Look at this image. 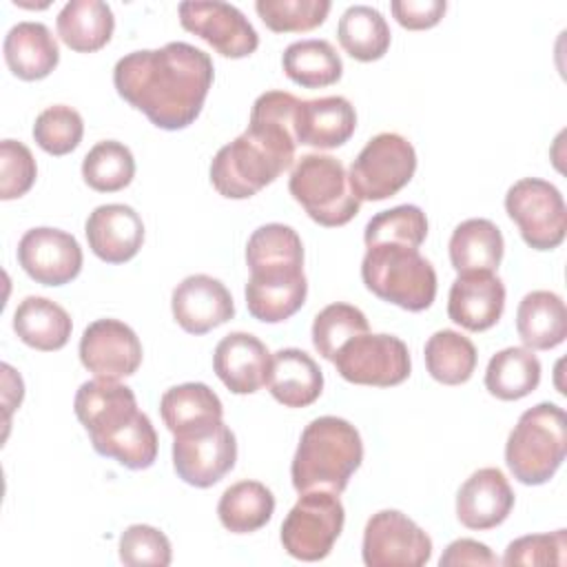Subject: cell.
Here are the masks:
<instances>
[{"mask_svg": "<svg viewBox=\"0 0 567 567\" xmlns=\"http://www.w3.org/2000/svg\"><path fill=\"white\" fill-rule=\"evenodd\" d=\"M567 416L556 403H538L520 414L505 443V463L523 485L547 483L565 461Z\"/></svg>", "mask_w": 567, "mask_h": 567, "instance_id": "6", "label": "cell"}, {"mask_svg": "<svg viewBox=\"0 0 567 567\" xmlns=\"http://www.w3.org/2000/svg\"><path fill=\"white\" fill-rule=\"evenodd\" d=\"M246 264L250 268L248 284L255 286H290L306 281L303 244L295 228L286 224H264L248 237Z\"/></svg>", "mask_w": 567, "mask_h": 567, "instance_id": "14", "label": "cell"}, {"mask_svg": "<svg viewBox=\"0 0 567 567\" xmlns=\"http://www.w3.org/2000/svg\"><path fill=\"white\" fill-rule=\"evenodd\" d=\"M414 171V146L399 133H379L352 159L348 182L359 202H381L408 186Z\"/></svg>", "mask_w": 567, "mask_h": 567, "instance_id": "8", "label": "cell"}, {"mask_svg": "<svg viewBox=\"0 0 567 567\" xmlns=\"http://www.w3.org/2000/svg\"><path fill=\"white\" fill-rule=\"evenodd\" d=\"M179 22L186 31L208 42L224 58H246L259 47V35L248 18L228 2L195 0L179 4Z\"/></svg>", "mask_w": 567, "mask_h": 567, "instance_id": "15", "label": "cell"}, {"mask_svg": "<svg viewBox=\"0 0 567 567\" xmlns=\"http://www.w3.org/2000/svg\"><path fill=\"white\" fill-rule=\"evenodd\" d=\"M501 560L492 554V549L472 538H458L445 547L439 558L441 567H458V565H498Z\"/></svg>", "mask_w": 567, "mask_h": 567, "instance_id": "45", "label": "cell"}, {"mask_svg": "<svg viewBox=\"0 0 567 567\" xmlns=\"http://www.w3.org/2000/svg\"><path fill=\"white\" fill-rule=\"evenodd\" d=\"M357 128V111L341 95L299 100L295 113L297 144L315 148H337L346 144Z\"/></svg>", "mask_w": 567, "mask_h": 567, "instance_id": "23", "label": "cell"}, {"mask_svg": "<svg viewBox=\"0 0 567 567\" xmlns=\"http://www.w3.org/2000/svg\"><path fill=\"white\" fill-rule=\"evenodd\" d=\"M175 321L188 334H206L235 315L228 288L210 275H190L182 279L171 297Z\"/></svg>", "mask_w": 567, "mask_h": 567, "instance_id": "18", "label": "cell"}, {"mask_svg": "<svg viewBox=\"0 0 567 567\" xmlns=\"http://www.w3.org/2000/svg\"><path fill=\"white\" fill-rule=\"evenodd\" d=\"M514 507V492L498 467L476 470L456 494V518L467 529H492Z\"/></svg>", "mask_w": 567, "mask_h": 567, "instance_id": "22", "label": "cell"}, {"mask_svg": "<svg viewBox=\"0 0 567 567\" xmlns=\"http://www.w3.org/2000/svg\"><path fill=\"white\" fill-rule=\"evenodd\" d=\"M268 390L286 408H308L323 390V372L317 361L299 348H281L272 354Z\"/></svg>", "mask_w": 567, "mask_h": 567, "instance_id": "25", "label": "cell"}, {"mask_svg": "<svg viewBox=\"0 0 567 567\" xmlns=\"http://www.w3.org/2000/svg\"><path fill=\"white\" fill-rule=\"evenodd\" d=\"M505 310V286L494 272H461L447 297L450 319L470 330L483 332L498 323Z\"/></svg>", "mask_w": 567, "mask_h": 567, "instance_id": "21", "label": "cell"}, {"mask_svg": "<svg viewBox=\"0 0 567 567\" xmlns=\"http://www.w3.org/2000/svg\"><path fill=\"white\" fill-rule=\"evenodd\" d=\"M361 279L372 295L408 312L427 310L436 297L434 266L419 248L403 244L368 246L361 261Z\"/></svg>", "mask_w": 567, "mask_h": 567, "instance_id": "5", "label": "cell"}, {"mask_svg": "<svg viewBox=\"0 0 567 567\" xmlns=\"http://www.w3.org/2000/svg\"><path fill=\"white\" fill-rule=\"evenodd\" d=\"M363 461L359 430L341 416L312 419L301 432L290 465L292 487L303 494L328 489L341 494Z\"/></svg>", "mask_w": 567, "mask_h": 567, "instance_id": "4", "label": "cell"}, {"mask_svg": "<svg viewBox=\"0 0 567 567\" xmlns=\"http://www.w3.org/2000/svg\"><path fill=\"white\" fill-rule=\"evenodd\" d=\"M272 354L250 332L226 334L213 352V370L235 394H252L268 383Z\"/></svg>", "mask_w": 567, "mask_h": 567, "instance_id": "19", "label": "cell"}, {"mask_svg": "<svg viewBox=\"0 0 567 567\" xmlns=\"http://www.w3.org/2000/svg\"><path fill=\"white\" fill-rule=\"evenodd\" d=\"M337 372L354 385L392 388L410 377L412 361L408 346L394 334H357L334 354Z\"/></svg>", "mask_w": 567, "mask_h": 567, "instance_id": "11", "label": "cell"}, {"mask_svg": "<svg viewBox=\"0 0 567 567\" xmlns=\"http://www.w3.org/2000/svg\"><path fill=\"white\" fill-rule=\"evenodd\" d=\"M60 40L78 53H93L109 44L115 18L102 0H71L55 18Z\"/></svg>", "mask_w": 567, "mask_h": 567, "instance_id": "29", "label": "cell"}, {"mask_svg": "<svg viewBox=\"0 0 567 567\" xmlns=\"http://www.w3.org/2000/svg\"><path fill=\"white\" fill-rule=\"evenodd\" d=\"M159 414L168 432L175 436V434L221 421L224 405L206 383L193 381V383L168 388L162 394Z\"/></svg>", "mask_w": 567, "mask_h": 567, "instance_id": "30", "label": "cell"}, {"mask_svg": "<svg viewBox=\"0 0 567 567\" xmlns=\"http://www.w3.org/2000/svg\"><path fill=\"white\" fill-rule=\"evenodd\" d=\"M567 549V532L529 534L512 540L505 549L503 565H563Z\"/></svg>", "mask_w": 567, "mask_h": 567, "instance_id": "43", "label": "cell"}, {"mask_svg": "<svg viewBox=\"0 0 567 567\" xmlns=\"http://www.w3.org/2000/svg\"><path fill=\"white\" fill-rule=\"evenodd\" d=\"M516 332L529 350H551L567 337V308L551 290L527 292L516 310Z\"/></svg>", "mask_w": 567, "mask_h": 567, "instance_id": "26", "label": "cell"}, {"mask_svg": "<svg viewBox=\"0 0 567 567\" xmlns=\"http://www.w3.org/2000/svg\"><path fill=\"white\" fill-rule=\"evenodd\" d=\"M120 560L131 567H166L173 560L171 540L153 525H128L120 536Z\"/></svg>", "mask_w": 567, "mask_h": 567, "instance_id": "41", "label": "cell"}, {"mask_svg": "<svg viewBox=\"0 0 567 567\" xmlns=\"http://www.w3.org/2000/svg\"><path fill=\"white\" fill-rule=\"evenodd\" d=\"M297 106L299 97L286 91H266L255 100L248 128L210 162V184L221 197L248 199L292 166Z\"/></svg>", "mask_w": 567, "mask_h": 567, "instance_id": "2", "label": "cell"}, {"mask_svg": "<svg viewBox=\"0 0 567 567\" xmlns=\"http://www.w3.org/2000/svg\"><path fill=\"white\" fill-rule=\"evenodd\" d=\"M89 248L106 264L133 259L144 244V221L126 204H102L84 224Z\"/></svg>", "mask_w": 567, "mask_h": 567, "instance_id": "20", "label": "cell"}, {"mask_svg": "<svg viewBox=\"0 0 567 567\" xmlns=\"http://www.w3.org/2000/svg\"><path fill=\"white\" fill-rule=\"evenodd\" d=\"M288 190L308 217L326 228L346 226L361 208L343 164L332 155H301L290 173Z\"/></svg>", "mask_w": 567, "mask_h": 567, "instance_id": "7", "label": "cell"}, {"mask_svg": "<svg viewBox=\"0 0 567 567\" xmlns=\"http://www.w3.org/2000/svg\"><path fill=\"white\" fill-rule=\"evenodd\" d=\"M275 512L272 492L259 481H239L224 489L217 503L219 523L233 534L261 529Z\"/></svg>", "mask_w": 567, "mask_h": 567, "instance_id": "34", "label": "cell"}, {"mask_svg": "<svg viewBox=\"0 0 567 567\" xmlns=\"http://www.w3.org/2000/svg\"><path fill=\"white\" fill-rule=\"evenodd\" d=\"M361 556L368 567H421L432 556V538L403 512L381 509L365 523Z\"/></svg>", "mask_w": 567, "mask_h": 567, "instance_id": "13", "label": "cell"}, {"mask_svg": "<svg viewBox=\"0 0 567 567\" xmlns=\"http://www.w3.org/2000/svg\"><path fill=\"white\" fill-rule=\"evenodd\" d=\"M73 410L100 456L128 470H146L155 463L157 432L151 419L137 410L128 385L97 377L84 381L75 392Z\"/></svg>", "mask_w": 567, "mask_h": 567, "instance_id": "3", "label": "cell"}, {"mask_svg": "<svg viewBox=\"0 0 567 567\" xmlns=\"http://www.w3.org/2000/svg\"><path fill=\"white\" fill-rule=\"evenodd\" d=\"M337 38L350 58L359 62H374L388 53L392 33L379 9L352 4L339 18Z\"/></svg>", "mask_w": 567, "mask_h": 567, "instance_id": "31", "label": "cell"}, {"mask_svg": "<svg viewBox=\"0 0 567 567\" xmlns=\"http://www.w3.org/2000/svg\"><path fill=\"white\" fill-rule=\"evenodd\" d=\"M82 248L78 239L60 228L38 226L22 235L18 264L42 286H64L82 270Z\"/></svg>", "mask_w": 567, "mask_h": 567, "instance_id": "16", "label": "cell"}, {"mask_svg": "<svg viewBox=\"0 0 567 567\" xmlns=\"http://www.w3.org/2000/svg\"><path fill=\"white\" fill-rule=\"evenodd\" d=\"M82 177L97 193H117L135 177V159L117 140L97 142L82 159Z\"/></svg>", "mask_w": 567, "mask_h": 567, "instance_id": "36", "label": "cell"}, {"mask_svg": "<svg viewBox=\"0 0 567 567\" xmlns=\"http://www.w3.org/2000/svg\"><path fill=\"white\" fill-rule=\"evenodd\" d=\"M427 237V217L414 204H401L390 210L377 213L363 230L365 246L374 244H403L410 248H419Z\"/></svg>", "mask_w": 567, "mask_h": 567, "instance_id": "37", "label": "cell"}, {"mask_svg": "<svg viewBox=\"0 0 567 567\" xmlns=\"http://www.w3.org/2000/svg\"><path fill=\"white\" fill-rule=\"evenodd\" d=\"M213 78L210 55L188 42L131 51L113 69L117 95L164 131L186 128L199 117Z\"/></svg>", "mask_w": 567, "mask_h": 567, "instance_id": "1", "label": "cell"}, {"mask_svg": "<svg viewBox=\"0 0 567 567\" xmlns=\"http://www.w3.org/2000/svg\"><path fill=\"white\" fill-rule=\"evenodd\" d=\"M281 66L288 80L303 89H323L341 80L343 62L328 40H299L286 47Z\"/></svg>", "mask_w": 567, "mask_h": 567, "instance_id": "33", "label": "cell"}, {"mask_svg": "<svg viewBox=\"0 0 567 567\" xmlns=\"http://www.w3.org/2000/svg\"><path fill=\"white\" fill-rule=\"evenodd\" d=\"M80 361L97 379L120 381L137 372L142 343L131 326L120 319H97L80 339Z\"/></svg>", "mask_w": 567, "mask_h": 567, "instance_id": "17", "label": "cell"}, {"mask_svg": "<svg viewBox=\"0 0 567 567\" xmlns=\"http://www.w3.org/2000/svg\"><path fill=\"white\" fill-rule=\"evenodd\" d=\"M540 383V361L529 348L509 346L496 352L485 370V388L501 401H518Z\"/></svg>", "mask_w": 567, "mask_h": 567, "instance_id": "32", "label": "cell"}, {"mask_svg": "<svg viewBox=\"0 0 567 567\" xmlns=\"http://www.w3.org/2000/svg\"><path fill=\"white\" fill-rule=\"evenodd\" d=\"M330 0H257L255 11L275 33L312 31L330 13Z\"/></svg>", "mask_w": 567, "mask_h": 567, "instance_id": "39", "label": "cell"}, {"mask_svg": "<svg viewBox=\"0 0 567 567\" xmlns=\"http://www.w3.org/2000/svg\"><path fill=\"white\" fill-rule=\"evenodd\" d=\"M343 523L346 509L334 492H303L281 523V545L297 560H323L341 536Z\"/></svg>", "mask_w": 567, "mask_h": 567, "instance_id": "9", "label": "cell"}, {"mask_svg": "<svg viewBox=\"0 0 567 567\" xmlns=\"http://www.w3.org/2000/svg\"><path fill=\"white\" fill-rule=\"evenodd\" d=\"M450 261L461 272H494L503 259L505 241L498 226L483 217L461 221L450 237Z\"/></svg>", "mask_w": 567, "mask_h": 567, "instance_id": "28", "label": "cell"}, {"mask_svg": "<svg viewBox=\"0 0 567 567\" xmlns=\"http://www.w3.org/2000/svg\"><path fill=\"white\" fill-rule=\"evenodd\" d=\"M505 210L534 250H554L567 233V208L560 190L540 179L523 177L507 188Z\"/></svg>", "mask_w": 567, "mask_h": 567, "instance_id": "10", "label": "cell"}, {"mask_svg": "<svg viewBox=\"0 0 567 567\" xmlns=\"http://www.w3.org/2000/svg\"><path fill=\"white\" fill-rule=\"evenodd\" d=\"M430 377L443 385H461L470 381L476 368L474 343L456 330H436L423 348Z\"/></svg>", "mask_w": 567, "mask_h": 567, "instance_id": "35", "label": "cell"}, {"mask_svg": "<svg viewBox=\"0 0 567 567\" xmlns=\"http://www.w3.org/2000/svg\"><path fill=\"white\" fill-rule=\"evenodd\" d=\"M82 115L66 104H53L44 109L33 124V140L49 155H66L75 151L82 142Z\"/></svg>", "mask_w": 567, "mask_h": 567, "instance_id": "40", "label": "cell"}, {"mask_svg": "<svg viewBox=\"0 0 567 567\" xmlns=\"http://www.w3.org/2000/svg\"><path fill=\"white\" fill-rule=\"evenodd\" d=\"M237 461V441L221 421L175 434L173 467L177 476L193 487H213Z\"/></svg>", "mask_w": 567, "mask_h": 567, "instance_id": "12", "label": "cell"}, {"mask_svg": "<svg viewBox=\"0 0 567 567\" xmlns=\"http://www.w3.org/2000/svg\"><path fill=\"white\" fill-rule=\"evenodd\" d=\"M4 62L9 71L27 82L47 78L60 62V49L42 22H18L4 35Z\"/></svg>", "mask_w": 567, "mask_h": 567, "instance_id": "24", "label": "cell"}, {"mask_svg": "<svg viewBox=\"0 0 567 567\" xmlns=\"http://www.w3.org/2000/svg\"><path fill=\"white\" fill-rule=\"evenodd\" d=\"M390 11L401 27L410 31H423L441 22V18L447 11V2L445 0H392Z\"/></svg>", "mask_w": 567, "mask_h": 567, "instance_id": "44", "label": "cell"}, {"mask_svg": "<svg viewBox=\"0 0 567 567\" xmlns=\"http://www.w3.org/2000/svg\"><path fill=\"white\" fill-rule=\"evenodd\" d=\"M13 330L29 348L53 352L66 346L73 321L69 312L47 297H24L13 312Z\"/></svg>", "mask_w": 567, "mask_h": 567, "instance_id": "27", "label": "cell"}, {"mask_svg": "<svg viewBox=\"0 0 567 567\" xmlns=\"http://www.w3.org/2000/svg\"><path fill=\"white\" fill-rule=\"evenodd\" d=\"M368 319L357 306L337 301L317 312L312 321V346L323 359L334 361L339 348L352 337L368 332Z\"/></svg>", "mask_w": 567, "mask_h": 567, "instance_id": "38", "label": "cell"}, {"mask_svg": "<svg viewBox=\"0 0 567 567\" xmlns=\"http://www.w3.org/2000/svg\"><path fill=\"white\" fill-rule=\"evenodd\" d=\"M38 177V166L29 146L16 140L0 142V197L4 202L27 195Z\"/></svg>", "mask_w": 567, "mask_h": 567, "instance_id": "42", "label": "cell"}]
</instances>
